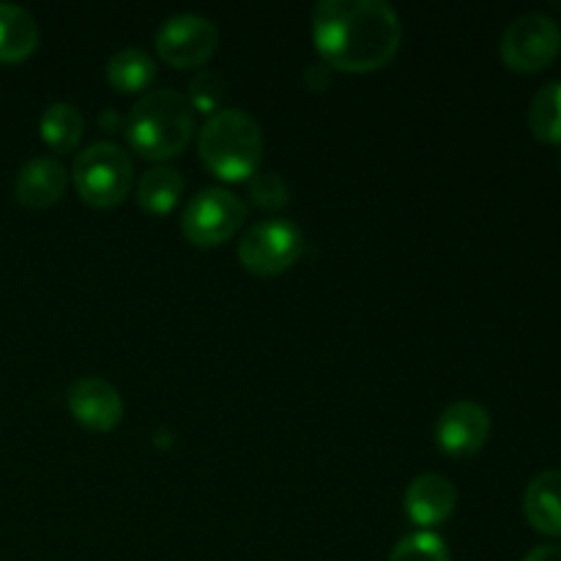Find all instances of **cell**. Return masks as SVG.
Instances as JSON below:
<instances>
[{
	"mask_svg": "<svg viewBox=\"0 0 561 561\" xmlns=\"http://www.w3.org/2000/svg\"><path fill=\"white\" fill-rule=\"evenodd\" d=\"M312 38L329 69L376 71L400 49L403 25L381 0H321L312 11Z\"/></svg>",
	"mask_w": 561,
	"mask_h": 561,
	"instance_id": "1",
	"label": "cell"
},
{
	"mask_svg": "<svg viewBox=\"0 0 561 561\" xmlns=\"http://www.w3.org/2000/svg\"><path fill=\"white\" fill-rule=\"evenodd\" d=\"M192 129H195L192 104L186 102V96H181L179 91H170V88L146 93L126 118L129 146L140 157L157 164L170 157H179L190 146Z\"/></svg>",
	"mask_w": 561,
	"mask_h": 561,
	"instance_id": "2",
	"label": "cell"
},
{
	"mask_svg": "<svg viewBox=\"0 0 561 561\" xmlns=\"http://www.w3.org/2000/svg\"><path fill=\"white\" fill-rule=\"evenodd\" d=\"M197 151L203 164L222 181H247L263 157L261 126L244 110H219L203 126Z\"/></svg>",
	"mask_w": 561,
	"mask_h": 561,
	"instance_id": "3",
	"label": "cell"
},
{
	"mask_svg": "<svg viewBox=\"0 0 561 561\" xmlns=\"http://www.w3.org/2000/svg\"><path fill=\"white\" fill-rule=\"evenodd\" d=\"M131 164L129 153L115 142H93L85 151L77 153L71 179H75L77 192L85 203L96 208H115L126 201L131 190Z\"/></svg>",
	"mask_w": 561,
	"mask_h": 561,
	"instance_id": "4",
	"label": "cell"
},
{
	"mask_svg": "<svg viewBox=\"0 0 561 561\" xmlns=\"http://www.w3.org/2000/svg\"><path fill=\"white\" fill-rule=\"evenodd\" d=\"M305 250V236L288 219H263L252 225L239 241V261L247 272L257 277H274L283 274L299 261Z\"/></svg>",
	"mask_w": 561,
	"mask_h": 561,
	"instance_id": "5",
	"label": "cell"
},
{
	"mask_svg": "<svg viewBox=\"0 0 561 561\" xmlns=\"http://www.w3.org/2000/svg\"><path fill=\"white\" fill-rule=\"evenodd\" d=\"M559 25L548 14H537V11L510 22L499 42V55H502L504 66H510L513 71H524V75L542 71L559 58Z\"/></svg>",
	"mask_w": 561,
	"mask_h": 561,
	"instance_id": "6",
	"label": "cell"
},
{
	"mask_svg": "<svg viewBox=\"0 0 561 561\" xmlns=\"http://www.w3.org/2000/svg\"><path fill=\"white\" fill-rule=\"evenodd\" d=\"M247 219V206L241 197H236L230 190L211 186V190L197 192L186 206L181 230L186 239L197 247H219L236 236L241 222Z\"/></svg>",
	"mask_w": 561,
	"mask_h": 561,
	"instance_id": "7",
	"label": "cell"
},
{
	"mask_svg": "<svg viewBox=\"0 0 561 561\" xmlns=\"http://www.w3.org/2000/svg\"><path fill=\"white\" fill-rule=\"evenodd\" d=\"M219 47V31L203 14H175L157 31V53L175 69L203 66Z\"/></svg>",
	"mask_w": 561,
	"mask_h": 561,
	"instance_id": "8",
	"label": "cell"
},
{
	"mask_svg": "<svg viewBox=\"0 0 561 561\" xmlns=\"http://www.w3.org/2000/svg\"><path fill=\"white\" fill-rule=\"evenodd\" d=\"M433 436L438 449L449 458H471L491 436V414L474 400H460L442 411Z\"/></svg>",
	"mask_w": 561,
	"mask_h": 561,
	"instance_id": "9",
	"label": "cell"
},
{
	"mask_svg": "<svg viewBox=\"0 0 561 561\" xmlns=\"http://www.w3.org/2000/svg\"><path fill=\"white\" fill-rule=\"evenodd\" d=\"M66 403H69L77 425L88 427L93 433L113 431L124 420V400H121L118 389L96 376L77 378L69 387Z\"/></svg>",
	"mask_w": 561,
	"mask_h": 561,
	"instance_id": "10",
	"label": "cell"
},
{
	"mask_svg": "<svg viewBox=\"0 0 561 561\" xmlns=\"http://www.w3.org/2000/svg\"><path fill=\"white\" fill-rule=\"evenodd\" d=\"M458 507V491L444 474H422L405 491V513L416 526H438Z\"/></svg>",
	"mask_w": 561,
	"mask_h": 561,
	"instance_id": "11",
	"label": "cell"
},
{
	"mask_svg": "<svg viewBox=\"0 0 561 561\" xmlns=\"http://www.w3.org/2000/svg\"><path fill=\"white\" fill-rule=\"evenodd\" d=\"M69 175L60 159L36 157L20 170L16 175V201L25 208H47L64 197Z\"/></svg>",
	"mask_w": 561,
	"mask_h": 561,
	"instance_id": "12",
	"label": "cell"
},
{
	"mask_svg": "<svg viewBox=\"0 0 561 561\" xmlns=\"http://www.w3.org/2000/svg\"><path fill=\"white\" fill-rule=\"evenodd\" d=\"M524 515L535 531L546 537H561V471L551 469L537 474L526 485Z\"/></svg>",
	"mask_w": 561,
	"mask_h": 561,
	"instance_id": "13",
	"label": "cell"
},
{
	"mask_svg": "<svg viewBox=\"0 0 561 561\" xmlns=\"http://www.w3.org/2000/svg\"><path fill=\"white\" fill-rule=\"evenodd\" d=\"M38 25L27 9L0 3V64H20L36 49Z\"/></svg>",
	"mask_w": 561,
	"mask_h": 561,
	"instance_id": "14",
	"label": "cell"
},
{
	"mask_svg": "<svg viewBox=\"0 0 561 561\" xmlns=\"http://www.w3.org/2000/svg\"><path fill=\"white\" fill-rule=\"evenodd\" d=\"M181 195H184V175L173 164H153L151 170H146L137 184V203H140L142 211L148 214H168L179 206Z\"/></svg>",
	"mask_w": 561,
	"mask_h": 561,
	"instance_id": "15",
	"label": "cell"
},
{
	"mask_svg": "<svg viewBox=\"0 0 561 561\" xmlns=\"http://www.w3.org/2000/svg\"><path fill=\"white\" fill-rule=\"evenodd\" d=\"M157 77V64L140 47H124L107 60V80L121 93H140Z\"/></svg>",
	"mask_w": 561,
	"mask_h": 561,
	"instance_id": "16",
	"label": "cell"
},
{
	"mask_svg": "<svg viewBox=\"0 0 561 561\" xmlns=\"http://www.w3.org/2000/svg\"><path fill=\"white\" fill-rule=\"evenodd\" d=\"M38 131H42V140L47 142L53 151L69 153V151H75L77 142L82 140V131H85V118H82V113L75 107V104L55 102L42 113Z\"/></svg>",
	"mask_w": 561,
	"mask_h": 561,
	"instance_id": "17",
	"label": "cell"
},
{
	"mask_svg": "<svg viewBox=\"0 0 561 561\" xmlns=\"http://www.w3.org/2000/svg\"><path fill=\"white\" fill-rule=\"evenodd\" d=\"M529 129L548 146L561 142V80L548 82L535 93L529 104Z\"/></svg>",
	"mask_w": 561,
	"mask_h": 561,
	"instance_id": "18",
	"label": "cell"
},
{
	"mask_svg": "<svg viewBox=\"0 0 561 561\" xmlns=\"http://www.w3.org/2000/svg\"><path fill=\"white\" fill-rule=\"evenodd\" d=\"M389 561H453L447 542L433 531H416L403 537L389 553Z\"/></svg>",
	"mask_w": 561,
	"mask_h": 561,
	"instance_id": "19",
	"label": "cell"
},
{
	"mask_svg": "<svg viewBox=\"0 0 561 561\" xmlns=\"http://www.w3.org/2000/svg\"><path fill=\"white\" fill-rule=\"evenodd\" d=\"M225 93H228V85H225L222 75H217L211 69H203L192 77L190 99L186 102L192 104V110H201V113H206L211 118L214 113L222 110Z\"/></svg>",
	"mask_w": 561,
	"mask_h": 561,
	"instance_id": "20",
	"label": "cell"
},
{
	"mask_svg": "<svg viewBox=\"0 0 561 561\" xmlns=\"http://www.w3.org/2000/svg\"><path fill=\"white\" fill-rule=\"evenodd\" d=\"M250 195L255 206L266 208V211H274V208L288 206L290 186L288 181L277 173H255L250 179Z\"/></svg>",
	"mask_w": 561,
	"mask_h": 561,
	"instance_id": "21",
	"label": "cell"
},
{
	"mask_svg": "<svg viewBox=\"0 0 561 561\" xmlns=\"http://www.w3.org/2000/svg\"><path fill=\"white\" fill-rule=\"evenodd\" d=\"M305 80L312 91H323V88L329 85V80H332V69H329L327 64H312L310 69H307Z\"/></svg>",
	"mask_w": 561,
	"mask_h": 561,
	"instance_id": "22",
	"label": "cell"
},
{
	"mask_svg": "<svg viewBox=\"0 0 561 561\" xmlns=\"http://www.w3.org/2000/svg\"><path fill=\"white\" fill-rule=\"evenodd\" d=\"M524 561H561V548L559 546H537L526 553Z\"/></svg>",
	"mask_w": 561,
	"mask_h": 561,
	"instance_id": "23",
	"label": "cell"
}]
</instances>
